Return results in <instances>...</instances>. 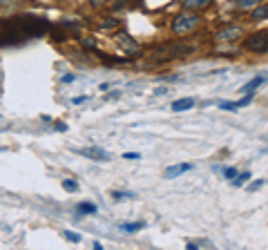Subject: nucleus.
<instances>
[{
	"label": "nucleus",
	"instance_id": "obj_18",
	"mask_svg": "<svg viewBox=\"0 0 268 250\" xmlns=\"http://www.w3.org/2000/svg\"><path fill=\"white\" fill-rule=\"evenodd\" d=\"M78 212H83V214H92V212H96V208H94L92 203H80V205H78Z\"/></svg>",
	"mask_w": 268,
	"mask_h": 250
},
{
	"label": "nucleus",
	"instance_id": "obj_16",
	"mask_svg": "<svg viewBox=\"0 0 268 250\" xmlns=\"http://www.w3.org/2000/svg\"><path fill=\"white\" fill-rule=\"evenodd\" d=\"M219 107H221V110H226V112H235L239 105H237V103H232V101H221V103H219Z\"/></svg>",
	"mask_w": 268,
	"mask_h": 250
},
{
	"label": "nucleus",
	"instance_id": "obj_21",
	"mask_svg": "<svg viewBox=\"0 0 268 250\" xmlns=\"http://www.w3.org/2000/svg\"><path fill=\"white\" fill-rule=\"evenodd\" d=\"M262 186H264V181H253V183L248 186V190H259Z\"/></svg>",
	"mask_w": 268,
	"mask_h": 250
},
{
	"label": "nucleus",
	"instance_id": "obj_26",
	"mask_svg": "<svg viewBox=\"0 0 268 250\" xmlns=\"http://www.w3.org/2000/svg\"><path fill=\"white\" fill-rule=\"evenodd\" d=\"M92 4H101V2H105V0H89Z\"/></svg>",
	"mask_w": 268,
	"mask_h": 250
},
{
	"label": "nucleus",
	"instance_id": "obj_1",
	"mask_svg": "<svg viewBox=\"0 0 268 250\" xmlns=\"http://www.w3.org/2000/svg\"><path fill=\"white\" fill-rule=\"evenodd\" d=\"M199 22H201L199 16H195V13H190V11H183L174 18L172 31L174 34H190V31H195L197 27H199Z\"/></svg>",
	"mask_w": 268,
	"mask_h": 250
},
{
	"label": "nucleus",
	"instance_id": "obj_7",
	"mask_svg": "<svg viewBox=\"0 0 268 250\" xmlns=\"http://www.w3.org/2000/svg\"><path fill=\"white\" fill-rule=\"evenodd\" d=\"M264 80H266V76H255L253 80H248V83L241 87V92H244V94H253L255 89L259 87V85H264Z\"/></svg>",
	"mask_w": 268,
	"mask_h": 250
},
{
	"label": "nucleus",
	"instance_id": "obj_17",
	"mask_svg": "<svg viewBox=\"0 0 268 250\" xmlns=\"http://www.w3.org/2000/svg\"><path fill=\"white\" fill-rule=\"evenodd\" d=\"M63 188H65V190H69V192H76V190H78V183L71 181V179H65V181H63Z\"/></svg>",
	"mask_w": 268,
	"mask_h": 250
},
{
	"label": "nucleus",
	"instance_id": "obj_14",
	"mask_svg": "<svg viewBox=\"0 0 268 250\" xmlns=\"http://www.w3.org/2000/svg\"><path fill=\"white\" fill-rule=\"evenodd\" d=\"M262 0H237V7L239 9H250V7H257Z\"/></svg>",
	"mask_w": 268,
	"mask_h": 250
},
{
	"label": "nucleus",
	"instance_id": "obj_11",
	"mask_svg": "<svg viewBox=\"0 0 268 250\" xmlns=\"http://www.w3.org/2000/svg\"><path fill=\"white\" fill-rule=\"evenodd\" d=\"M119 43L123 45V47L128 49V52H134V49H138V45L134 43V40H130V38H128V36H125V34H119Z\"/></svg>",
	"mask_w": 268,
	"mask_h": 250
},
{
	"label": "nucleus",
	"instance_id": "obj_19",
	"mask_svg": "<svg viewBox=\"0 0 268 250\" xmlns=\"http://www.w3.org/2000/svg\"><path fill=\"white\" fill-rule=\"evenodd\" d=\"M223 177H226L228 181H232V179L237 177V170L235 168H226V170H223Z\"/></svg>",
	"mask_w": 268,
	"mask_h": 250
},
{
	"label": "nucleus",
	"instance_id": "obj_10",
	"mask_svg": "<svg viewBox=\"0 0 268 250\" xmlns=\"http://www.w3.org/2000/svg\"><path fill=\"white\" fill-rule=\"evenodd\" d=\"M210 2H212V0H183L186 9H203V7H208Z\"/></svg>",
	"mask_w": 268,
	"mask_h": 250
},
{
	"label": "nucleus",
	"instance_id": "obj_13",
	"mask_svg": "<svg viewBox=\"0 0 268 250\" xmlns=\"http://www.w3.org/2000/svg\"><path fill=\"white\" fill-rule=\"evenodd\" d=\"M143 226H145L143 221H138V223H121V230H125V232H136V230H141Z\"/></svg>",
	"mask_w": 268,
	"mask_h": 250
},
{
	"label": "nucleus",
	"instance_id": "obj_4",
	"mask_svg": "<svg viewBox=\"0 0 268 250\" xmlns=\"http://www.w3.org/2000/svg\"><path fill=\"white\" fill-rule=\"evenodd\" d=\"M241 34H244V29H241L239 25H228V27H221V29L217 31V40L228 43V40H237Z\"/></svg>",
	"mask_w": 268,
	"mask_h": 250
},
{
	"label": "nucleus",
	"instance_id": "obj_15",
	"mask_svg": "<svg viewBox=\"0 0 268 250\" xmlns=\"http://www.w3.org/2000/svg\"><path fill=\"white\" fill-rule=\"evenodd\" d=\"M112 199L114 201H121V199H134L132 192H112Z\"/></svg>",
	"mask_w": 268,
	"mask_h": 250
},
{
	"label": "nucleus",
	"instance_id": "obj_8",
	"mask_svg": "<svg viewBox=\"0 0 268 250\" xmlns=\"http://www.w3.org/2000/svg\"><path fill=\"white\" fill-rule=\"evenodd\" d=\"M195 105V98H179V101L172 103V112H186Z\"/></svg>",
	"mask_w": 268,
	"mask_h": 250
},
{
	"label": "nucleus",
	"instance_id": "obj_9",
	"mask_svg": "<svg viewBox=\"0 0 268 250\" xmlns=\"http://www.w3.org/2000/svg\"><path fill=\"white\" fill-rule=\"evenodd\" d=\"M250 18H253V20H264V18H268V4H257V7L253 9V13H250Z\"/></svg>",
	"mask_w": 268,
	"mask_h": 250
},
{
	"label": "nucleus",
	"instance_id": "obj_22",
	"mask_svg": "<svg viewBox=\"0 0 268 250\" xmlns=\"http://www.w3.org/2000/svg\"><path fill=\"white\" fill-rule=\"evenodd\" d=\"M65 237H67L69 241H80V237H78V235H74V232H65Z\"/></svg>",
	"mask_w": 268,
	"mask_h": 250
},
{
	"label": "nucleus",
	"instance_id": "obj_5",
	"mask_svg": "<svg viewBox=\"0 0 268 250\" xmlns=\"http://www.w3.org/2000/svg\"><path fill=\"white\" fill-rule=\"evenodd\" d=\"M83 156H92L94 161H110V154L101 147H85V150H78Z\"/></svg>",
	"mask_w": 268,
	"mask_h": 250
},
{
	"label": "nucleus",
	"instance_id": "obj_3",
	"mask_svg": "<svg viewBox=\"0 0 268 250\" xmlns=\"http://www.w3.org/2000/svg\"><path fill=\"white\" fill-rule=\"evenodd\" d=\"M246 49L255 54H266L268 52V31H257L246 38Z\"/></svg>",
	"mask_w": 268,
	"mask_h": 250
},
{
	"label": "nucleus",
	"instance_id": "obj_24",
	"mask_svg": "<svg viewBox=\"0 0 268 250\" xmlns=\"http://www.w3.org/2000/svg\"><path fill=\"white\" fill-rule=\"evenodd\" d=\"M165 92H168V89H165V87H159L154 94H156V96H161V94H165Z\"/></svg>",
	"mask_w": 268,
	"mask_h": 250
},
{
	"label": "nucleus",
	"instance_id": "obj_20",
	"mask_svg": "<svg viewBox=\"0 0 268 250\" xmlns=\"http://www.w3.org/2000/svg\"><path fill=\"white\" fill-rule=\"evenodd\" d=\"M123 159H128V161H136V159H141V154H136V152H134V154H132V152H125Z\"/></svg>",
	"mask_w": 268,
	"mask_h": 250
},
{
	"label": "nucleus",
	"instance_id": "obj_6",
	"mask_svg": "<svg viewBox=\"0 0 268 250\" xmlns=\"http://www.w3.org/2000/svg\"><path fill=\"white\" fill-rule=\"evenodd\" d=\"M188 170H192V165H190V163H179V165H172V168L165 170V179H174V177H179V174L188 172Z\"/></svg>",
	"mask_w": 268,
	"mask_h": 250
},
{
	"label": "nucleus",
	"instance_id": "obj_2",
	"mask_svg": "<svg viewBox=\"0 0 268 250\" xmlns=\"http://www.w3.org/2000/svg\"><path fill=\"white\" fill-rule=\"evenodd\" d=\"M195 47H188V45H163V47L156 49L154 58L156 61H172V58L186 56V54H192Z\"/></svg>",
	"mask_w": 268,
	"mask_h": 250
},
{
	"label": "nucleus",
	"instance_id": "obj_23",
	"mask_svg": "<svg viewBox=\"0 0 268 250\" xmlns=\"http://www.w3.org/2000/svg\"><path fill=\"white\" fill-rule=\"evenodd\" d=\"M71 80H74V76H71V74H67V76H63V83H71Z\"/></svg>",
	"mask_w": 268,
	"mask_h": 250
},
{
	"label": "nucleus",
	"instance_id": "obj_12",
	"mask_svg": "<svg viewBox=\"0 0 268 250\" xmlns=\"http://www.w3.org/2000/svg\"><path fill=\"white\" fill-rule=\"evenodd\" d=\"M248 179H250V172H241V174H237V177L235 179H232V186H235V188H239V186H244V183L246 181H248Z\"/></svg>",
	"mask_w": 268,
	"mask_h": 250
},
{
	"label": "nucleus",
	"instance_id": "obj_25",
	"mask_svg": "<svg viewBox=\"0 0 268 250\" xmlns=\"http://www.w3.org/2000/svg\"><path fill=\"white\" fill-rule=\"evenodd\" d=\"M13 0H0V7H4V4H11Z\"/></svg>",
	"mask_w": 268,
	"mask_h": 250
}]
</instances>
